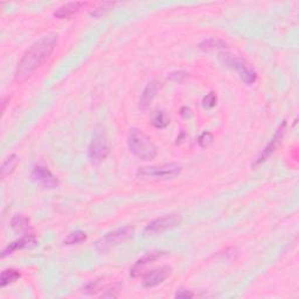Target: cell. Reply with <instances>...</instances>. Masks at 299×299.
<instances>
[{
    "label": "cell",
    "mask_w": 299,
    "mask_h": 299,
    "mask_svg": "<svg viewBox=\"0 0 299 299\" xmlns=\"http://www.w3.org/2000/svg\"><path fill=\"white\" fill-rule=\"evenodd\" d=\"M58 45V35L49 33L35 41L18 63L16 81L23 82L47 61Z\"/></svg>",
    "instance_id": "1"
},
{
    "label": "cell",
    "mask_w": 299,
    "mask_h": 299,
    "mask_svg": "<svg viewBox=\"0 0 299 299\" xmlns=\"http://www.w3.org/2000/svg\"><path fill=\"white\" fill-rule=\"evenodd\" d=\"M127 145L130 151L136 156L138 159L141 160H152L156 158L158 150L152 143L151 139L145 134L143 131L136 127L130 129L127 134Z\"/></svg>",
    "instance_id": "2"
},
{
    "label": "cell",
    "mask_w": 299,
    "mask_h": 299,
    "mask_svg": "<svg viewBox=\"0 0 299 299\" xmlns=\"http://www.w3.org/2000/svg\"><path fill=\"white\" fill-rule=\"evenodd\" d=\"M183 171V166L177 163L163 164L157 166H145L140 167L137 171V178L146 181H162L173 179L179 176Z\"/></svg>",
    "instance_id": "3"
},
{
    "label": "cell",
    "mask_w": 299,
    "mask_h": 299,
    "mask_svg": "<svg viewBox=\"0 0 299 299\" xmlns=\"http://www.w3.org/2000/svg\"><path fill=\"white\" fill-rule=\"evenodd\" d=\"M219 61L221 62L223 66H226L227 68L235 70V72L240 75L241 80L243 81L245 84H254L256 80H257V74H256L255 70L252 69L244 60H242L236 55L230 54V53H220Z\"/></svg>",
    "instance_id": "4"
},
{
    "label": "cell",
    "mask_w": 299,
    "mask_h": 299,
    "mask_svg": "<svg viewBox=\"0 0 299 299\" xmlns=\"http://www.w3.org/2000/svg\"><path fill=\"white\" fill-rule=\"evenodd\" d=\"M133 235V228L131 227H124L120 228V229H117L112 233H109L105 236H103L101 240L96 242V249L99 252H105L109 251L110 249L115 248L116 245H118L123 242L129 240V238L132 237Z\"/></svg>",
    "instance_id": "5"
},
{
    "label": "cell",
    "mask_w": 299,
    "mask_h": 299,
    "mask_svg": "<svg viewBox=\"0 0 299 299\" xmlns=\"http://www.w3.org/2000/svg\"><path fill=\"white\" fill-rule=\"evenodd\" d=\"M109 153L110 147L106 137L101 132H95L88 148L89 159L94 164H99L106 159Z\"/></svg>",
    "instance_id": "6"
},
{
    "label": "cell",
    "mask_w": 299,
    "mask_h": 299,
    "mask_svg": "<svg viewBox=\"0 0 299 299\" xmlns=\"http://www.w3.org/2000/svg\"><path fill=\"white\" fill-rule=\"evenodd\" d=\"M181 223V216L178 214H171L163 216V218L153 220L150 222L146 228H145V233L146 234H160L167 229H172V228L179 226Z\"/></svg>",
    "instance_id": "7"
},
{
    "label": "cell",
    "mask_w": 299,
    "mask_h": 299,
    "mask_svg": "<svg viewBox=\"0 0 299 299\" xmlns=\"http://www.w3.org/2000/svg\"><path fill=\"white\" fill-rule=\"evenodd\" d=\"M285 130H286V122H283L282 125H280L278 127V130L276 131V133L273 134L272 139L270 140L268 143V145H266V146L262 150L261 155H259L257 158H256L254 164H252V166L256 167L257 165H259V164L265 162V160L270 157V155H272L273 151L276 150V147L278 146L280 141H282L284 133H285Z\"/></svg>",
    "instance_id": "8"
},
{
    "label": "cell",
    "mask_w": 299,
    "mask_h": 299,
    "mask_svg": "<svg viewBox=\"0 0 299 299\" xmlns=\"http://www.w3.org/2000/svg\"><path fill=\"white\" fill-rule=\"evenodd\" d=\"M32 178L45 188H56L59 186L58 178L45 166H35L32 172Z\"/></svg>",
    "instance_id": "9"
},
{
    "label": "cell",
    "mask_w": 299,
    "mask_h": 299,
    "mask_svg": "<svg viewBox=\"0 0 299 299\" xmlns=\"http://www.w3.org/2000/svg\"><path fill=\"white\" fill-rule=\"evenodd\" d=\"M172 269L170 266H163V268L155 269L152 271L147 272L143 279V286L144 287H153L162 284L167 277L171 275Z\"/></svg>",
    "instance_id": "10"
},
{
    "label": "cell",
    "mask_w": 299,
    "mask_h": 299,
    "mask_svg": "<svg viewBox=\"0 0 299 299\" xmlns=\"http://www.w3.org/2000/svg\"><path fill=\"white\" fill-rule=\"evenodd\" d=\"M38 244V241H37V237L34 236L33 234H27L23 236L19 240L12 242V243H10L7 247L4 249L3 254H2V257H6L7 255L12 254V252L19 250V249H25V248H32L34 247V245Z\"/></svg>",
    "instance_id": "11"
},
{
    "label": "cell",
    "mask_w": 299,
    "mask_h": 299,
    "mask_svg": "<svg viewBox=\"0 0 299 299\" xmlns=\"http://www.w3.org/2000/svg\"><path fill=\"white\" fill-rule=\"evenodd\" d=\"M166 255L165 251H151V252H147L146 255L143 256L140 259H138L136 264L133 265V268L131 269V276L132 277H138L140 275L141 270L145 265L150 264V263L155 262L156 259H158L162 257V256Z\"/></svg>",
    "instance_id": "12"
},
{
    "label": "cell",
    "mask_w": 299,
    "mask_h": 299,
    "mask_svg": "<svg viewBox=\"0 0 299 299\" xmlns=\"http://www.w3.org/2000/svg\"><path fill=\"white\" fill-rule=\"evenodd\" d=\"M159 90V83L157 81H151L148 82L146 87L143 90V94L140 96V99H139V108L141 110H146L150 104H151V102L153 101V98L156 97L157 95V91Z\"/></svg>",
    "instance_id": "13"
},
{
    "label": "cell",
    "mask_w": 299,
    "mask_h": 299,
    "mask_svg": "<svg viewBox=\"0 0 299 299\" xmlns=\"http://www.w3.org/2000/svg\"><path fill=\"white\" fill-rule=\"evenodd\" d=\"M84 5H85L84 3H80V2L68 3V4H66V5L59 7V9L54 12V16L56 18H59V19H65V18H69V17H72L73 14L78 12V11L81 10V7L84 6Z\"/></svg>",
    "instance_id": "14"
},
{
    "label": "cell",
    "mask_w": 299,
    "mask_h": 299,
    "mask_svg": "<svg viewBox=\"0 0 299 299\" xmlns=\"http://www.w3.org/2000/svg\"><path fill=\"white\" fill-rule=\"evenodd\" d=\"M11 226L16 231H26L30 229V219L26 218V216L17 214L13 216L12 221H11Z\"/></svg>",
    "instance_id": "15"
},
{
    "label": "cell",
    "mask_w": 299,
    "mask_h": 299,
    "mask_svg": "<svg viewBox=\"0 0 299 299\" xmlns=\"http://www.w3.org/2000/svg\"><path fill=\"white\" fill-rule=\"evenodd\" d=\"M20 278V272L17 271L14 269H9L3 271L2 276H0V284H2L3 287L9 285L11 283H14L16 280Z\"/></svg>",
    "instance_id": "16"
},
{
    "label": "cell",
    "mask_w": 299,
    "mask_h": 299,
    "mask_svg": "<svg viewBox=\"0 0 299 299\" xmlns=\"http://www.w3.org/2000/svg\"><path fill=\"white\" fill-rule=\"evenodd\" d=\"M18 164V157L17 155H11L10 157H7L5 159V162L3 163L2 166V178H6L9 174H11L16 169Z\"/></svg>",
    "instance_id": "17"
},
{
    "label": "cell",
    "mask_w": 299,
    "mask_h": 299,
    "mask_svg": "<svg viewBox=\"0 0 299 299\" xmlns=\"http://www.w3.org/2000/svg\"><path fill=\"white\" fill-rule=\"evenodd\" d=\"M227 44L221 40H218V39H207V40H204L201 44H199V48L202 49V51H212V49H218V48H226Z\"/></svg>",
    "instance_id": "18"
},
{
    "label": "cell",
    "mask_w": 299,
    "mask_h": 299,
    "mask_svg": "<svg viewBox=\"0 0 299 299\" xmlns=\"http://www.w3.org/2000/svg\"><path fill=\"white\" fill-rule=\"evenodd\" d=\"M85 240H87V234H85L84 231L76 230V231H73L72 234H69L68 236L65 238L63 243L67 245L80 244V243H82V242H84Z\"/></svg>",
    "instance_id": "19"
},
{
    "label": "cell",
    "mask_w": 299,
    "mask_h": 299,
    "mask_svg": "<svg viewBox=\"0 0 299 299\" xmlns=\"http://www.w3.org/2000/svg\"><path fill=\"white\" fill-rule=\"evenodd\" d=\"M170 124V118L164 111H157L152 118V125L157 129H165Z\"/></svg>",
    "instance_id": "20"
},
{
    "label": "cell",
    "mask_w": 299,
    "mask_h": 299,
    "mask_svg": "<svg viewBox=\"0 0 299 299\" xmlns=\"http://www.w3.org/2000/svg\"><path fill=\"white\" fill-rule=\"evenodd\" d=\"M188 76H190V74L184 72V70H178V72H173L169 74V76H167V78H169L170 81L172 82H178V83H183V82H185L188 78Z\"/></svg>",
    "instance_id": "21"
},
{
    "label": "cell",
    "mask_w": 299,
    "mask_h": 299,
    "mask_svg": "<svg viewBox=\"0 0 299 299\" xmlns=\"http://www.w3.org/2000/svg\"><path fill=\"white\" fill-rule=\"evenodd\" d=\"M216 101H218V99H216V95L214 94V92H209L208 95H206L204 97V101H202V106H204L205 109L211 110L216 105Z\"/></svg>",
    "instance_id": "22"
},
{
    "label": "cell",
    "mask_w": 299,
    "mask_h": 299,
    "mask_svg": "<svg viewBox=\"0 0 299 299\" xmlns=\"http://www.w3.org/2000/svg\"><path fill=\"white\" fill-rule=\"evenodd\" d=\"M212 141H213V134L211 132H207V131L202 133L198 139V143L202 148L208 147L209 145L212 144Z\"/></svg>",
    "instance_id": "23"
},
{
    "label": "cell",
    "mask_w": 299,
    "mask_h": 299,
    "mask_svg": "<svg viewBox=\"0 0 299 299\" xmlns=\"http://www.w3.org/2000/svg\"><path fill=\"white\" fill-rule=\"evenodd\" d=\"M102 287V280H99V279H96V280H92V282H90L89 284H87V285H85V287H84V292H87V293H95V292H97V291L101 289Z\"/></svg>",
    "instance_id": "24"
},
{
    "label": "cell",
    "mask_w": 299,
    "mask_h": 299,
    "mask_svg": "<svg viewBox=\"0 0 299 299\" xmlns=\"http://www.w3.org/2000/svg\"><path fill=\"white\" fill-rule=\"evenodd\" d=\"M115 4H116V3H104L102 6H99L98 9H96V10L94 11V12L91 13V16L98 17V16H101V14H103V13L108 12L109 10H111L112 7L115 6Z\"/></svg>",
    "instance_id": "25"
},
{
    "label": "cell",
    "mask_w": 299,
    "mask_h": 299,
    "mask_svg": "<svg viewBox=\"0 0 299 299\" xmlns=\"http://www.w3.org/2000/svg\"><path fill=\"white\" fill-rule=\"evenodd\" d=\"M195 297V294L192 292V291L188 290H179L176 293V298H193Z\"/></svg>",
    "instance_id": "26"
},
{
    "label": "cell",
    "mask_w": 299,
    "mask_h": 299,
    "mask_svg": "<svg viewBox=\"0 0 299 299\" xmlns=\"http://www.w3.org/2000/svg\"><path fill=\"white\" fill-rule=\"evenodd\" d=\"M180 115L183 116L184 118H188V117L192 116V110L190 108H187V106H184V108H181Z\"/></svg>",
    "instance_id": "27"
}]
</instances>
